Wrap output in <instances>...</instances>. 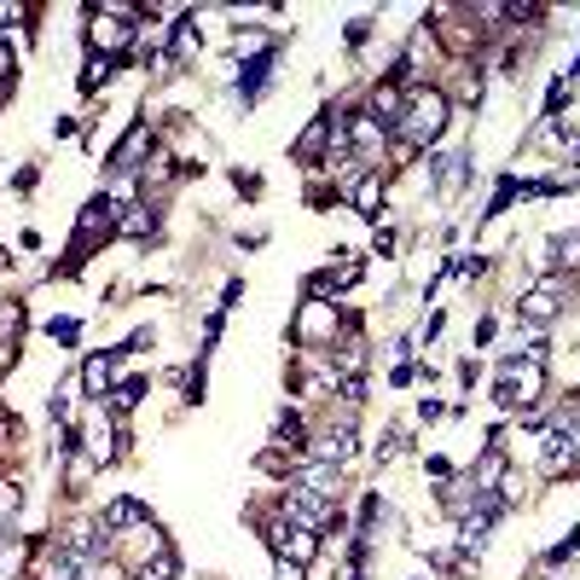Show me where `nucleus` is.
<instances>
[{
    "label": "nucleus",
    "instance_id": "1",
    "mask_svg": "<svg viewBox=\"0 0 580 580\" xmlns=\"http://www.w3.org/2000/svg\"><path fill=\"white\" fill-rule=\"evenodd\" d=\"M453 122V105L442 88H406V105H401V122H395V140L412 145V152H430L435 140L447 134Z\"/></svg>",
    "mask_w": 580,
    "mask_h": 580
},
{
    "label": "nucleus",
    "instance_id": "2",
    "mask_svg": "<svg viewBox=\"0 0 580 580\" xmlns=\"http://www.w3.org/2000/svg\"><path fill=\"white\" fill-rule=\"evenodd\" d=\"M493 401H500L505 412H534L546 401V366H534L523 355H505L500 378H493Z\"/></svg>",
    "mask_w": 580,
    "mask_h": 580
},
{
    "label": "nucleus",
    "instance_id": "3",
    "mask_svg": "<svg viewBox=\"0 0 580 580\" xmlns=\"http://www.w3.org/2000/svg\"><path fill=\"white\" fill-rule=\"evenodd\" d=\"M76 453H81L93 470H105L116 453H122V424H116V412H111L105 401H93L88 419L76 424Z\"/></svg>",
    "mask_w": 580,
    "mask_h": 580
},
{
    "label": "nucleus",
    "instance_id": "4",
    "mask_svg": "<svg viewBox=\"0 0 580 580\" xmlns=\"http://www.w3.org/2000/svg\"><path fill=\"white\" fill-rule=\"evenodd\" d=\"M337 325H343V320H337V302L308 297V302L297 308V320H290V343H297V348H308V355H325V348L343 337Z\"/></svg>",
    "mask_w": 580,
    "mask_h": 580
},
{
    "label": "nucleus",
    "instance_id": "5",
    "mask_svg": "<svg viewBox=\"0 0 580 580\" xmlns=\"http://www.w3.org/2000/svg\"><path fill=\"white\" fill-rule=\"evenodd\" d=\"M564 297H569V279H564V274L534 279V285L523 290V302H516V320L534 325V331H546L557 314H564Z\"/></svg>",
    "mask_w": 580,
    "mask_h": 580
},
{
    "label": "nucleus",
    "instance_id": "6",
    "mask_svg": "<svg viewBox=\"0 0 580 580\" xmlns=\"http://www.w3.org/2000/svg\"><path fill=\"white\" fill-rule=\"evenodd\" d=\"M279 516H285V523H297V528H314V534H325L331 523H343L337 500H320V493H308V488H290V482H285Z\"/></svg>",
    "mask_w": 580,
    "mask_h": 580
},
{
    "label": "nucleus",
    "instance_id": "7",
    "mask_svg": "<svg viewBox=\"0 0 580 580\" xmlns=\"http://www.w3.org/2000/svg\"><path fill=\"white\" fill-rule=\"evenodd\" d=\"M261 540L274 546V557H285V564H314V551H320V534L314 528H297V523H285V516H274V523L261 528Z\"/></svg>",
    "mask_w": 580,
    "mask_h": 580
},
{
    "label": "nucleus",
    "instance_id": "8",
    "mask_svg": "<svg viewBox=\"0 0 580 580\" xmlns=\"http://www.w3.org/2000/svg\"><path fill=\"white\" fill-rule=\"evenodd\" d=\"M274 70H279V47H274V41H261V47H256V53L238 65V76H233V93L244 99V111H250L256 99L267 93V81H274Z\"/></svg>",
    "mask_w": 580,
    "mask_h": 580
},
{
    "label": "nucleus",
    "instance_id": "9",
    "mask_svg": "<svg viewBox=\"0 0 580 580\" xmlns=\"http://www.w3.org/2000/svg\"><path fill=\"white\" fill-rule=\"evenodd\" d=\"M116 221H122V210H116V198H111V192L88 198V203H81V215H76V250H93L99 238H111V233H116Z\"/></svg>",
    "mask_w": 580,
    "mask_h": 580
},
{
    "label": "nucleus",
    "instance_id": "10",
    "mask_svg": "<svg viewBox=\"0 0 580 580\" xmlns=\"http://www.w3.org/2000/svg\"><path fill=\"white\" fill-rule=\"evenodd\" d=\"M337 111H320L314 122H308V134L297 140V145H290V157H297V163H331V157H337Z\"/></svg>",
    "mask_w": 580,
    "mask_h": 580
},
{
    "label": "nucleus",
    "instance_id": "11",
    "mask_svg": "<svg viewBox=\"0 0 580 580\" xmlns=\"http://www.w3.org/2000/svg\"><path fill=\"white\" fill-rule=\"evenodd\" d=\"M58 546H65L76 564H105V557H111V534H105V523H70L65 534H58Z\"/></svg>",
    "mask_w": 580,
    "mask_h": 580
},
{
    "label": "nucleus",
    "instance_id": "12",
    "mask_svg": "<svg viewBox=\"0 0 580 580\" xmlns=\"http://www.w3.org/2000/svg\"><path fill=\"white\" fill-rule=\"evenodd\" d=\"M290 488H308V493H320V500H337L343 493V470L337 465H320V459H302L297 470L285 476Z\"/></svg>",
    "mask_w": 580,
    "mask_h": 580
},
{
    "label": "nucleus",
    "instance_id": "13",
    "mask_svg": "<svg viewBox=\"0 0 580 580\" xmlns=\"http://www.w3.org/2000/svg\"><path fill=\"white\" fill-rule=\"evenodd\" d=\"M308 459H320V465H348L355 459V424H337V430H325V435H314V442H308Z\"/></svg>",
    "mask_w": 580,
    "mask_h": 580
},
{
    "label": "nucleus",
    "instance_id": "14",
    "mask_svg": "<svg viewBox=\"0 0 580 580\" xmlns=\"http://www.w3.org/2000/svg\"><path fill=\"white\" fill-rule=\"evenodd\" d=\"M383 169H366L360 180H348L343 186V198H348V210H355L360 221H378V203H383Z\"/></svg>",
    "mask_w": 580,
    "mask_h": 580
},
{
    "label": "nucleus",
    "instance_id": "15",
    "mask_svg": "<svg viewBox=\"0 0 580 580\" xmlns=\"http://www.w3.org/2000/svg\"><path fill=\"white\" fill-rule=\"evenodd\" d=\"M116 348H111V355H88V360H81V395H93V401H105L111 395V383H116Z\"/></svg>",
    "mask_w": 580,
    "mask_h": 580
},
{
    "label": "nucleus",
    "instance_id": "16",
    "mask_svg": "<svg viewBox=\"0 0 580 580\" xmlns=\"http://www.w3.org/2000/svg\"><path fill=\"white\" fill-rule=\"evenodd\" d=\"M540 453H546V476H564V470H575V465H580L575 435H569L564 424H551V430L540 435Z\"/></svg>",
    "mask_w": 580,
    "mask_h": 580
},
{
    "label": "nucleus",
    "instance_id": "17",
    "mask_svg": "<svg viewBox=\"0 0 580 580\" xmlns=\"http://www.w3.org/2000/svg\"><path fill=\"white\" fill-rule=\"evenodd\" d=\"M88 575V564H76V557L65 551V546H41V564H35V580H81Z\"/></svg>",
    "mask_w": 580,
    "mask_h": 580
},
{
    "label": "nucleus",
    "instance_id": "18",
    "mask_svg": "<svg viewBox=\"0 0 580 580\" xmlns=\"http://www.w3.org/2000/svg\"><path fill=\"white\" fill-rule=\"evenodd\" d=\"M145 140H152V129H145V122H134V129L116 140V152H111V163H105V169H111V175H134V169H140Z\"/></svg>",
    "mask_w": 580,
    "mask_h": 580
},
{
    "label": "nucleus",
    "instance_id": "19",
    "mask_svg": "<svg viewBox=\"0 0 580 580\" xmlns=\"http://www.w3.org/2000/svg\"><path fill=\"white\" fill-rule=\"evenodd\" d=\"M401 105H406L401 81H378V88H371V116H378L389 134H395V122H401Z\"/></svg>",
    "mask_w": 580,
    "mask_h": 580
},
{
    "label": "nucleus",
    "instance_id": "20",
    "mask_svg": "<svg viewBox=\"0 0 580 580\" xmlns=\"http://www.w3.org/2000/svg\"><path fill=\"white\" fill-rule=\"evenodd\" d=\"M99 523H105V534L116 540V534H129V528H140V523H152V511H145L140 500H111V505H105V516H99Z\"/></svg>",
    "mask_w": 580,
    "mask_h": 580
},
{
    "label": "nucleus",
    "instance_id": "21",
    "mask_svg": "<svg viewBox=\"0 0 580 580\" xmlns=\"http://www.w3.org/2000/svg\"><path fill=\"white\" fill-rule=\"evenodd\" d=\"M157 226H163V215L152 210V203H134V210L116 221V233L122 238H157Z\"/></svg>",
    "mask_w": 580,
    "mask_h": 580
},
{
    "label": "nucleus",
    "instance_id": "22",
    "mask_svg": "<svg viewBox=\"0 0 580 580\" xmlns=\"http://www.w3.org/2000/svg\"><path fill=\"white\" fill-rule=\"evenodd\" d=\"M551 267H557V274H580V226H575V233H564V238H551Z\"/></svg>",
    "mask_w": 580,
    "mask_h": 580
},
{
    "label": "nucleus",
    "instance_id": "23",
    "mask_svg": "<svg viewBox=\"0 0 580 580\" xmlns=\"http://www.w3.org/2000/svg\"><path fill=\"white\" fill-rule=\"evenodd\" d=\"M516 198H523V180H516V175H500V186H493V198H488V210H482V221H500L505 210H511V203Z\"/></svg>",
    "mask_w": 580,
    "mask_h": 580
},
{
    "label": "nucleus",
    "instance_id": "24",
    "mask_svg": "<svg viewBox=\"0 0 580 580\" xmlns=\"http://www.w3.org/2000/svg\"><path fill=\"white\" fill-rule=\"evenodd\" d=\"M134 580H180V557L175 551L145 557V564H134Z\"/></svg>",
    "mask_w": 580,
    "mask_h": 580
},
{
    "label": "nucleus",
    "instance_id": "25",
    "mask_svg": "<svg viewBox=\"0 0 580 580\" xmlns=\"http://www.w3.org/2000/svg\"><path fill=\"white\" fill-rule=\"evenodd\" d=\"M122 70V58H99L88 53V65H81V93H99V81H111Z\"/></svg>",
    "mask_w": 580,
    "mask_h": 580
},
{
    "label": "nucleus",
    "instance_id": "26",
    "mask_svg": "<svg viewBox=\"0 0 580 580\" xmlns=\"http://www.w3.org/2000/svg\"><path fill=\"white\" fill-rule=\"evenodd\" d=\"M140 401H145V378H122V383H111V395H105L111 412H134Z\"/></svg>",
    "mask_w": 580,
    "mask_h": 580
},
{
    "label": "nucleus",
    "instance_id": "27",
    "mask_svg": "<svg viewBox=\"0 0 580 580\" xmlns=\"http://www.w3.org/2000/svg\"><path fill=\"white\" fill-rule=\"evenodd\" d=\"M76 389H81V383H76V378H65V383H58L53 395H47V412H53V424H70V419H76Z\"/></svg>",
    "mask_w": 580,
    "mask_h": 580
},
{
    "label": "nucleus",
    "instance_id": "28",
    "mask_svg": "<svg viewBox=\"0 0 580 580\" xmlns=\"http://www.w3.org/2000/svg\"><path fill=\"white\" fill-rule=\"evenodd\" d=\"M569 557H580V523L564 534V540H557L551 551H546V569H557V564H569Z\"/></svg>",
    "mask_w": 580,
    "mask_h": 580
},
{
    "label": "nucleus",
    "instance_id": "29",
    "mask_svg": "<svg viewBox=\"0 0 580 580\" xmlns=\"http://www.w3.org/2000/svg\"><path fill=\"white\" fill-rule=\"evenodd\" d=\"M24 511V488L12 482V476H0V523H7V516H18Z\"/></svg>",
    "mask_w": 580,
    "mask_h": 580
},
{
    "label": "nucleus",
    "instance_id": "30",
    "mask_svg": "<svg viewBox=\"0 0 580 580\" xmlns=\"http://www.w3.org/2000/svg\"><path fill=\"white\" fill-rule=\"evenodd\" d=\"M47 337L53 343H76L81 337V320H47Z\"/></svg>",
    "mask_w": 580,
    "mask_h": 580
},
{
    "label": "nucleus",
    "instance_id": "31",
    "mask_svg": "<svg viewBox=\"0 0 580 580\" xmlns=\"http://www.w3.org/2000/svg\"><path fill=\"white\" fill-rule=\"evenodd\" d=\"M564 99H569V76H557L551 93H546V116H551V122H557V111H564Z\"/></svg>",
    "mask_w": 580,
    "mask_h": 580
},
{
    "label": "nucleus",
    "instance_id": "32",
    "mask_svg": "<svg viewBox=\"0 0 580 580\" xmlns=\"http://www.w3.org/2000/svg\"><path fill=\"white\" fill-rule=\"evenodd\" d=\"M395 244H401V238L389 233V226H378V233H371V250H378V256H389V250H395Z\"/></svg>",
    "mask_w": 580,
    "mask_h": 580
},
{
    "label": "nucleus",
    "instance_id": "33",
    "mask_svg": "<svg viewBox=\"0 0 580 580\" xmlns=\"http://www.w3.org/2000/svg\"><path fill=\"white\" fill-rule=\"evenodd\" d=\"M308 569L302 564H285V557H274V580H302Z\"/></svg>",
    "mask_w": 580,
    "mask_h": 580
},
{
    "label": "nucleus",
    "instance_id": "34",
    "mask_svg": "<svg viewBox=\"0 0 580 580\" xmlns=\"http://www.w3.org/2000/svg\"><path fill=\"white\" fill-rule=\"evenodd\" d=\"M18 320H24V308H18V302H0V331H7V325L18 331Z\"/></svg>",
    "mask_w": 580,
    "mask_h": 580
},
{
    "label": "nucleus",
    "instance_id": "35",
    "mask_svg": "<svg viewBox=\"0 0 580 580\" xmlns=\"http://www.w3.org/2000/svg\"><path fill=\"white\" fill-rule=\"evenodd\" d=\"M366 35H371V18H355V24H348V47H360Z\"/></svg>",
    "mask_w": 580,
    "mask_h": 580
},
{
    "label": "nucleus",
    "instance_id": "36",
    "mask_svg": "<svg viewBox=\"0 0 580 580\" xmlns=\"http://www.w3.org/2000/svg\"><path fill=\"white\" fill-rule=\"evenodd\" d=\"M442 412H447V406H442V401H430V395H424V401H419V419H424V424H430V419H442Z\"/></svg>",
    "mask_w": 580,
    "mask_h": 580
},
{
    "label": "nucleus",
    "instance_id": "37",
    "mask_svg": "<svg viewBox=\"0 0 580 580\" xmlns=\"http://www.w3.org/2000/svg\"><path fill=\"white\" fill-rule=\"evenodd\" d=\"M7 70H12V47L0 41V76H7Z\"/></svg>",
    "mask_w": 580,
    "mask_h": 580
},
{
    "label": "nucleus",
    "instance_id": "38",
    "mask_svg": "<svg viewBox=\"0 0 580 580\" xmlns=\"http://www.w3.org/2000/svg\"><path fill=\"white\" fill-rule=\"evenodd\" d=\"M569 435H575V453H580V419H575V424H569Z\"/></svg>",
    "mask_w": 580,
    "mask_h": 580
},
{
    "label": "nucleus",
    "instance_id": "39",
    "mask_svg": "<svg viewBox=\"0 0 580 580\" xmlns=\"http://www.w3.org/2000/svg\"><path fill=\"white\" fill-rule=\"evenodd\" d=\"M0 267H7V250H0Z\"/></svg>",
    "mask_w": 580,
    "mask_h": 580
}]
</instances>
